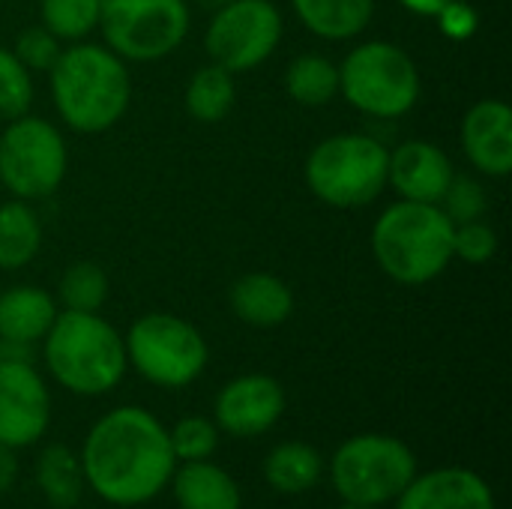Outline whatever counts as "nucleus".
I'll return each instance as SVG.
<instances>
[{
    "instance_id": "1",
    "label": "nucleus",
    "mask_w": 512,
    "mask_h": 509,
    "mask_svg": "<svg viewBox=\"0 0 512 509\" xmlns=\"http://www.w3.org/2000/svg\"><path fill=\"white\" fill-rule=\"evenodd\" d=\"M84 486L105 504L120 509L156 501L177 468L165 423L138 405L102 414L81 444Z\"/></svg>"
},
{
    "instance_id": "2",
    "label": "nucleus",
    "mask_w": 512,
    "mask_h": 509,
    "mask_svg": "<svg viewBox=\"0 0 512 509\" xmlns=\"http://www.w3.org/2000/svg\"><path fill=\"white\" fill-rule=\"evenodd\" d=\"M57 117L81 135L108 132L123 120L132 99L126 60L108 45L75 42L60 51L48 72Z\"/></svg>"
},
{
    "instance_id": "3",
    "label": "nucleus",
    "mask_w": 512,
    "mask_h": 509,
    "mask_svg": "<svg viewBox=\"0 0 512 509\" xmlns=\"http://www.w3.org/2000/svg\"><path fill=\"white\" fill-rule=\"evenodd\" d=\"M48 375L72 396H105L126 378L129 360L123 336L99 312H57L42 339Z\"/></svg>"
},
{
    "instance_id": "4",
    "label": "nucleus",
    "mask_w": 512,
    "mask_h": 509,
    "mask_svg": "<svg viewBox=\"0 0 512 509\" xmlns=\"http://www.w3.org/2000/svg\"><path fill=\"white\" fill-rule=\"evenodd\" d=\"M456 225L438 204L396 201L372 228V255L384 276L399 285H426L453 261Z\"/></svg>"
},
{
    "instance_id": "5",
    "label": "nucleus",
    "mask_w": 512,
    "mask_h": 509,
    "mask_svg": "<svg viewBox=\"0 0 512 509\" xmlns=\"http://www.w3.org/2000/svg\"><path fill=\"white\" fill-rule=\"evenodd\" d=\"M390 150L366 132H339L324 138L306 156L309 192L336 210H357L387 189Z\"/></svg>"
},
{
    "instance_id": "6",
    "label": "nucleus",
    "mask_w": 512,
    "mask_h": 509,
    "mask_svg": "<svg viewBox=\"0 0 512 509\" xmlns=\"http://www.w3.org/2000/svg\"><path fill=\"white\" fill-rule=\"evenodd\" d=\"M414 450L393 435L363 432L342 441L327 465L330 486L345 504L387 507L417 477Z\"/></svg>"
},
{
    "instance_id": "7",
    "label": "nucleus",
    "mask_w": 512,
    "mask_h": 509,
    "mask_svg": "<svg viewBox=\"0 0 512 509\" xmlns=\"http://www.w3.org/2000/svg\"><path fill=\"white\" fill-rule=\"evenodd\" d=\"M339 93L366 117L396 120L420 99V69L402 45L372 39L339 63Z\"/></svg>"
},
{
    "instance_id": "8",
    "label": "nucleus",
    "mask_w": 512,
    "mask_h": 509,
    "mask_svg": "<svg viewBox=\"0 0 512 509\" xmlns=\"http://www.w3.org/2000/svg\"><path fill=\"white\" fill-rule=\"evenodd\" d=\"M123 345L129 366L159 390H183L195 384L210 360L201 330L171 312L141 315L123 336Z\"/></svg>"
},
{
    "instance_id": "9",
    "label": "nucleus",
    "mask_w": 512,
    "mask_h": 509,
    "mask_svg": "<svg viewBox=\"0 0 512 509\" xmlns=\"http://www.w3.org/2000/svg\"><path fill=\"white\" fill-rule=\"evenodd\" d=\"M69 150L60 129L42 117L21 114L0 132V183L21 201H39L60 189Z\"/></svg>"
},
{
    "instance_id": "10",
    "label": "nucleus",
    "mask_w": 512,
    "mask_h": 509,
    "mask_svg": "<svg viewBox=\"0 0 512 509\" xmlns=\"http://www.w3.org/2000/svg\"><path fill=\"white\" fill-rule=\"evenodd\" d=\"M186 0H102L99 30L105 45L129 63H153L174 54L189 36Z\"/></svg>"
},
{
    "instance_id": "11",
    "label": "nucleus",
    "mask_w": 512,
    "mask_h": 509,
    "mask_svg": "<svg viewBox=\"0 0 512 509\" xmlns=\"http://www.w3.org/2000/svg\"><path fill=\"white\" fill-rule=\"evenodd\" d=\"M282 12L273 0H231L213 12L204 48L213 63L231 75L261 66L282 39Z\"/></svg>"
},
{
    "instance_id": "12",
    "label": "nucleus",
    "mask_w": 512,
    "mask_h": 509,
    "mask_svg": "<svg viewBox=\"0 0 512 509\" xmlns=\"http://www.w3.org/2000/svg\"><path fill=\"white\" fill-rule=\"evenodd\" d=\"M51 423V393L30 360H0V444L27 450Z\"/></svg>"
},
{
    "instance_id": "13",
    "label": "nucleus",
    "mask_w": 512,
    "mask_h": 509,
    "mask_svg": "<svg viewBox=\"0 0 512 509\" xmlns=\"http://www.w3.org/2000/svg\"><path fill=\"white\" fill-rule=\"evenodd\" d=\"M285 414V390L273 375L249 372L231 378L213 399V423L231 438H261Z\"/></svg>"
},
{
    "instance_id": "14",
    "label": "nucleus",
    "mask_w": 512,
    "mask_h": 509,
    "mask_svg": "<svg viewBox=\"0 0 512 509\" xmlns=\"http://www.w3.org/2000/svg\"><path fill=\"white\" fill-rule=\"evenodd\" d=\"M393 509H498L489 480L471 468L447 465L435 471H417Z\"/></svg>"
},
{
    "instance_id": "15",
    "label": "nucleus",
    "mask_w": 512,
    "mask_h": 509,
    "mask_svg": "<svg viewBox=\"0 0 512 509\" xmlns=\"http://www.w3.org/2000/svg\"><path fill=\"white\" fill-rule=\"evenodd\" d=\"M453 162L450 156L423 138L402 141L396 150H390V165H387V186L402 201H417V204H441L450 180H453Z\"/></svg>"
},
{
    "instance_id": "16",
    "label": "nucleus",
    "mask_w": 512,
    "mask_h": 509,
    "mask_svg": "<svg viewBox=\"0 0 512 509\" xmlns=\"http://www.w3.org/2000/svg\"><path fill=\"white\" fill-rule=\"evenodd\" d=\"M462 150L468 162L486 177H507L512 171V108L504 99H480L462 120Z\"/></svg>"
},
{
    "instance_id": "17",
    "label": "nucleus",
    "mask_w": 512,
    "mask_h": 509,
    "mask_svg": "<svg viewBox=\"0 0 512 509\" xmlns=\"http://www.w3.org/2000/svg\"><path fill=\"white\" fill-rule=\"evenodd\" d=\"M231 312L258 330L282 327L294 315V291L273 273H243L228 291Z\"/></svg>"
},
{
    "instance_id": "18",
    "label": "nucleus",
    "mask_w": 512,
    "mask_h": 509,
    "mask_svg": "<svg viewBox=\"0 0 512 509\" xmlns=\"http://www.w3.org/2000/svg\"><path fill=\"white\" fill-rule=\"evenodd\" d=\"M57 318V300L36 285H15L0 294V342L30 348L42 342Z\"/></svg>"
},
{
    "instance_id": "19",
    "label": "nucleus",
    "mask_w": 512,
    "mask_h": 509,
    "mask_svg": "<svg viewBox=\"0 0 512 509\" xmlns=\"http://www.w3.org/2000/svg\"><path fill=\"white\" fill-rule=\"evenodd\" d=\"M168 486L180 509H243V492L237 480L210 459L180 462Z\"/></svg>"
},
{
    "instance_id": "20",
    "label": "nucleus",
    "mask_w": 512,
    "mask_h": 509,
    "mask_svg": "<svg viewBox=\"0 0 512 509\" xmlns=\"http://www.w3.org/2000/svg\"><path fill=\"white\" fill-rule=\"evenodd\" d=\"M324 471H327L324 456L309 441H282L264 456L261 465L264 483L276 495H288V498L312 492L321 483Z\"/></svg>"
},
{
    "instance_id": "21",
    "label": "nucleus",
    "mask_w": 512,
    "mask_h": 509,
    "mask_svg": "<svg viewBox=\"0 0 512 509\" xmlns=\"http://www.w3.org/2000/svg\"><path fill=\"white\" fill-rule=\"evenodd\" d=\"M291 3L300 24L327 42H345L360 36L375 15V0H291Z\"/></svg>"
},
{
    "instance_id": "22",
    "label": "nucleus",
    "mask_w": 512,
    "mask_h": 509,
    "mask_svg": "<svg viewBox=\"0 0 512 509\" xmlns=\"http://www.w3.org/2000/svg\"><path fill=\"white\" fill-rule=\"evenodd\" d=\"M36 486L51 509H75L81 501L84 471L81 459L66 444H48L36 456Z\"/></svg>"
},
{
    "instance_id": "23",
    "label": "nucleus",
    "mask_w": 512,
    "mask_h": 509,
    "mask_svg": "<svg viewBox=\"0 0 512 509\" xmlns=\"http://www.w3.org/2000/svg\"><path fill=\"white\" fill-rule=\"evenodd\" d=\"M42 249V222L30 201L12 198L0 204V270L27 267Z\"/></svg>"
},
{
    "instance_id": "24",
    "label": "nucleus",
    "mask_w": 512,
    "mask_h": 509,
    "mask_svg": "<svg viewBox=\"0 0 512 509\" xmlns=\"http://www.w3.org/2000/svg\"><path fill=\"white\" fill-rule=\"evenodd\" d=\"M186 111L192 120L198 123H219L231 114L234 102H237V84L234 75L228 69H222L219 63H207L198 66L186 84Z\"/></svg>"
},
{
    "instance_id": "25",
    "label": "nucleus",
    "mask_w": 512,
    "mask_h": 509,
    "mask_svg": "<svg viewBox=\"0 0 512 509\" xmlns=\"http://www.w3.org/2000/svg\"><path fill=\"white\" fill-rule=\"evenodd\" d=\"M285 93L306 108L330 105L339 96V66L321 54H300L285 69Z\"/></svg>"
},
{
    "instance_id": "26",
    "label": "nucleus",
    "mask_w": 512,
    "mask_h": 509,
    "mask_svg": "<svg viewBox=\"0 0 512 509\" xmlns=\"http://www.w3.org/2000/svg\"><path fill=\"white\" fill-rule=\"evenodd\" d=\"M39 15L42 27L51 30L60 42H81L99 30L102 0H42Z\"/></svg>"
},
{
    "instance_id": "27",
    "label": "nucleus",
    "mask_w": 512,
    "mask_h": 509,
    "mask_svg": "<svg viewBox=\"0 0 512 509\" xmlns=\"http://www.w3.org/2000/svg\"><path fill=\"white\" fill-rule=\"evenodd\" d=\"M57 297L69 312H99L108 300V276L96 261H75L60 276Z\"/></svg>"
},
{
    "instance_id": "28",
    "label": "nucleus",
    "mask_w": 512,
    "mask_h": 509,
    "mask_svg": "<svg viewBox=\"0 0 512 509\" xmlns=\"http://www.w3.org/2000/svg\"><path fill=\"white\" fill-rule=\"evenodd\" d=\"M219 429L210 417H201V414H189L183 420H177L171 429H168V441H171V450H174V459L177 465L180 462H204V459H213L216 447H219Z\"/></svg>"
},
{
    "instance_id": "29",
    "label": "nucleus",
    "mask_w": 512,
    "mask_h": 509,
    "mask_svg": "<svg viewBox=\"0 0 512 509\" xmlns=\"http://www.w3.org/2000/svg\"><path fill=\"white\" fill-rule=\"evenodd\" d=\"M30 105H33L30 69L9 48H0V117L15 120L21 114H30Z\"/></svg>"
},
{
    "instance_id": "30",
    "label": "nucleus",
    "mask_w": 512,
    "mask_h": 509,
    "mask_svg": "<svg viewBox=\"0 0 512 509\" xmlns=\"http://www.w3.org/2000/svg\"><path fill=\"white\" fill-rule=\"evenodd\" d=\"M447 219L453 225H462V222H474V219H483L486 213V189L474 180V177H459L453 174L441 204H438Z\"/></svg>"
},
{
    "instance_id": "31",
    "label": "nucleus",
    "mask_w": 512,
    "mask_h": 509,
    "mask_svg": "<svg viewBox=\"0 0 512 509\" xmlns=\"http://www.w3.org/2000/svg\"><path fill=\"white\" fill-rule=\"evenodd\" d=\"M60 39L51 33V30H45L42 24H36V27H24L21 33H18V39H15V48H12V54L30 69V72H51V66L57 63V57H60Z\"/></svg>"
},
{
    "instance_id": "32",
    "label": "nucleus",
    "mask_w": 512,
    "mask_h": 509,
    "mask_svg": "<svg viewBox=\"0 0 512 509\" xmlns=\"http://www.w3.org/2000/svg\"><path fill=\"white\" fill-rule=\"evenodd\" d=\"M498 255V234L483 219L462 222L453 231V258H462L465 264H486Z\"/></svg>"
},
{
    "instance_id": "33",
    "label": "nucleus",
    "mask_w": 512,
    "mask_h": 509,
    "mask_svg": "<svg viewBox=\"0 0 512 509\" xmlns=\"http://www.w3.org/2000/svg\"><path fill=\"white\" fill-rule=\"evenodd\" d=\"M438 27L447 39H456V42H465L477 33L480 27V15L477 9L468 3V0H450L438 15Z\"/></svg>"
},
{
    "instance_id": "34",
    "label": "nucleus",
    "mask_w": 512,
    "mask_h": 509,
    "mask_svg": "<svg viewBox=\"0 0 512 509\" xmlns=\"http://www.w3.org/2000/svg\"><path fill=\"white\" fill-rule=\"evenodd\" d=\"M18 450H9L0 444V495H6L15 483H18Z\"/></svg>"
},
{
    "instance_id": "35",
    "label": "nucleus",
    "mask_w": 512,
    "mask_h": 509,
    "mask_svg": "<svg viewBox=\"0 0 512 509\" xmlns=\"http://www.w3.org/2000/svg\"><path fill=\"white\" fill-rule=\"evenodd\" d=\"M408 12H414V15H423V18H435L450 0H399Z\"/></svg>"
},
{
    "instance_id": "36",
    "label": "nucleus",
    "mask_w": 512,
    "mask_h": 509,
    "mask_svg": "<svg viewBox=\"0 0 512 509\" xmlns=\"http://www.w3.org/2000/svg\"><path fill=\"white\" fill-rule=\"evenodd\" d=\"M195 3H198L201 9H207V12H219V9L228 6L231 0H195Z\"/></svg>"
},
{
    "instance_id": "37",
    "label": "nucleus",
    "mask_w": 512,
    "mask_h": 509,
    "mask_svg": "<svg viewBox=\"0 0 512 509\" xmlns=\"http://www.w3.org/2000/svg\"><path fill=\"white\" fill-rule=\"evenodd\" d=\"M336 509H384V507H366V504H345V501H342Z\"/></svg>"
}]
</instances>
